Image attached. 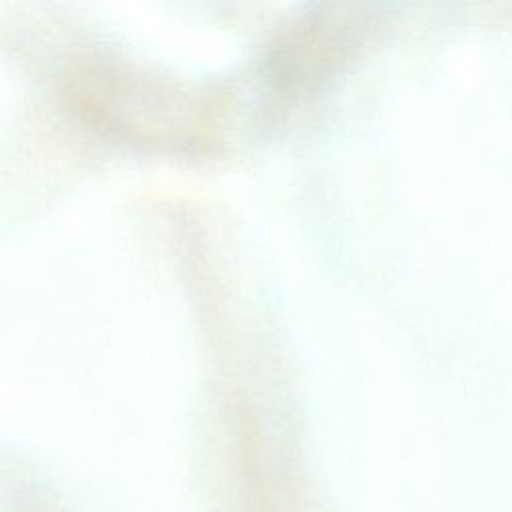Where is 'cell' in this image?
I'll return each mask as SVG.
<instances>
[{
    "mask_svg": "<svg viewBox=\"0 0 512 512\" xmlns=\"http://www.w3.org/2000/svg\"><path fill=\"white\" fill-rule=\"evenodd\" d=\"M380 20V0H308L262 54L266 112L280 116L322 94L356 60Z\"/></svg>",
    "mask_w": 512,
    "mask_h": 512,
    "instance_id": "1",
    "label": "cell"
}]
</instances>
